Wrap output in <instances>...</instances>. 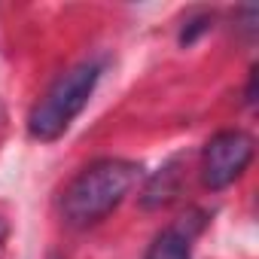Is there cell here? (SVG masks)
I'll list each match as a JSON object with an SVG mask.
<instances>
[{"label": "cell", "instance_id": "1", "mask_svg": "<svg viewBox=\"0 0 259 259\" xmlns=\"http://www.w3.org/2000/svg\"><path fill=\"white\" fill-rule=\"evenodd\" d=\"M138 177H141V168L128 159H98V162H92L85 171L76 174V180L61 195L64 220L76 229L101 223L135 189Z\"/></svg>", "mask_w": 259, "mask_h": 259}, {"label": "cell", "instance_id": "2", "mask_svg": "<svg viewBox=\"0 0 259 259\" xmlns=\"http://www.w3.org/2000/svg\"><path fill=\"white\" fill-rule=\"evenodd\" d=\"M98 79H101L98 61H82L70 67L67 73H61L49 85V92L34 104L28 116V135L34 141H58L70 128V122L82 113V107L89 104Z\"/></svg>", "mask_w": 259, "mask_h": 259}, {"label": "cell", "instance_id": "3", "mask_svg": "<svg viewBox=\"0 0 259 259\" xmlns=\"http://www.w3.org/2000/svg\"><path fill=\"white\" fill-rule=\"evenodd\" d=\"M253 159V138L247 132H220L204 144L201 159V180L207 189L232 186Z\"/></svg>", "mask_w": 259, "mask_h": 259}, {"label": "cell", "instance_id": "4", "mask_svg": "<svg viewBox=\"0 0 259 259\" xmlns=\"http://www.w3.org/2000/svg\"><path fill=\"white\" fill-rule=\"evenodd\" d=\"M177 177H180V171H177V162H171L168 168H162L150 183H147V189H144V195H141V204L144 207H162V204H168L174 195H177Z\"/></svg>", "mask_w": 259, "mask_h": 259}, {"label": "cell", "instance_id": "5", "mask_svg": "<svg viewBox=\"0 0 259 259\" xmlns=\"http://www.w3.org/2000/svg\"><path fill=\"white\" fill-rule=\"evenodd\" d=\"M147 259H192V253H189V235H183V232H177V229L162 232V235L150 244Z\"/></svg>", "mask_w": 259, "mask_h": 259}, {"label": "cell", "instance_id": "6", "mask_svg": "<svg viewBox=\"0 0 259 259\" xmlns=\"http://www.w3.org/2000/svg\"><path fill=\"white\" fill-rule=\"evenodd\" d=\"M210 25H213V16H207V13H195V16H189V19L183 22V31H180V46L195 43L204 31H210Z\"/></svg>", "mask_w": 259, "mask_h": 259}, {"label": "cell", "instance_id": "7", "mask_svg": "<svg viewBox=\"0 0 259 259\" xmlns=\"http://www.w3.org/2000/svg\"><path fill=\"white\" fill-rule=\"evenodd\" d=\"M253 95H256V67L250 70V82H247V104H253Z\"/></svg>", "mask_w": 259, "mask_h": 259}, {"label": "cell", "instance_id": "8", "mask_svg": "<svg viewBox=\"0 0 259 259\" xmlns=\"http://www.w3.org/2000/svg\"><path fill=\"white\" fill-rule=\"evenodd\" d=\"M7 232H10V226H7V220H0V244L7 241Z\"/></svg>", "mask_w": 259, "mask_h": 259}]
</instances>
